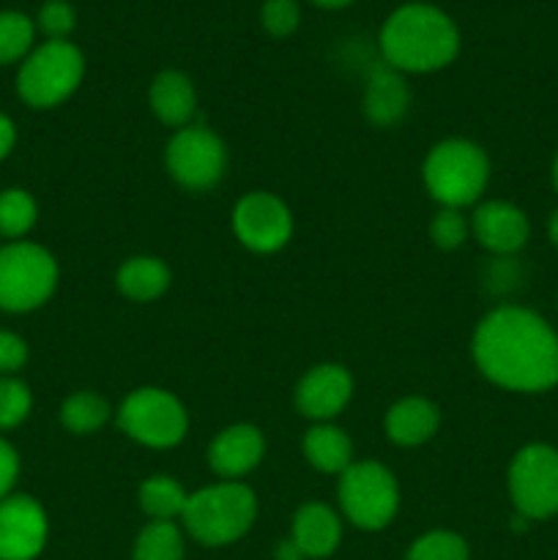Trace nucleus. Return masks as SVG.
Listing matches in <instances>:
<instances>
[{"label": "nucleus", "instance_id": "obj_1", "mask_svg": "<svg viewBox=\"0 0 558 560\" xmlns=\"http://www.w3.org/2000/svg\"><path fill=\"white\" fill-rule=\"evenodd\" d=\"M474 361L509 392H547L558 383V334L536 312L501 306L476 326Z\"/></svg>", "mask_w": 558, "mask_h": 560}, {"label": "nucleus", "instance_id": "obj_2", "mask_svg": "<svg viewBox=\"0 0 558 560\" xmlns=\"http://www.w3.org/2000/svg\"><path fill=\"white\" fill-rule=\"evenodd\" d=\"M383 63L410 74H427L452 63L460 52V31L452 16L432 3H405L381 27Z\"/></svg>", "mask_w": 558, "mask_h": 560}, {"label": "nucleus", "instance_id": "obj_3", "mask_svg": "<svg viewBox=\"0 0 558 560\" xmlns=\"http://www.w3.org/2000/svg\"><path fill=\"white\" fill-rule=\"evenodd\" d=\"M257 517L255 492L239 481L206 487L189 495L184 509L186 534L206 547H224L239 541Z\"/></svg>", "mask_w": 558, "mask_h": 560}, {"label": "nucleus", "instance_id": "obj_4", "mask_svg": "<svg viewBox=\"0 0 558 560\" xmlns=\"http://www.w3.org/2000/svg\"><path fill=\"white\" fill-rule=\"evenodd\" d=\"M427 191L443 208H465L479 200L490 178L487 153L470 140H443L427 153L421 167Z\"/></svg>", "mask_w": 558, "mask_h": 560}, {"label": "nucleus", "instance_id": "obj_5", "mask_svg": "<svg viewBox=\"0 0 558 560\" xmlns=\"http://www.w3.org/2000/svg\"><path fill=\"white\" fill-rule=\"evenodd\" d=\"M85 58L71 42H47L33 49L16 74L22 102L36 109L58 107L80 88Z\"/></svg>", "mask_w": 558, "mask_h": 560}, {"label": "nucleus", "instance_id": "obj_6", "mask_svg": "<svg viewBox=\"0 0 558 560\" xmlns=\"http://www.w3.org/2000/svg\"><path fill=\"white\" fill-rule=\"evenodd\" d=\"M55 284L58 262L44 246L14 241L0 249V310H38L55 293Z\"/></svg>", "mask_w": 558, "mask_h": 560}, {"label": "nucleus", "instance_id": "obj_7", "mask_svg": "<svg viewBox=\"0 0 558 560\" xmlns=\"http://www.w3.org/2000/svg\"><path fill=\"white\" fill-rule=\"evenodd\" d=\"M339 506L361 530H381L399 509L397 479L381 463H353L339 474Z\"/></svg>", "mask_w": 558, "mask_h": 560}, {"label": "nucleus", "instance_id": "obj_8", "mask_svg": "<svg viewBox=\"0 0 558 560\" xmlns=\"http://www.w3.org/2000/svg\"><path fill=\"white\" fill-rule=\"evenodd\" d=\"M118 427L142 446L170 448L184 441L189 416L181 399L164 388H137L120 405Z\"/></svg>", "mask_w": 558, "mask_h": 560}, {"label": "nucleus", "instance_id": "obj_9", "mask_svg": "<svg viewBox=\"0 0 558 560\" xmlns=\"http://www.w3.org/2000/svg\"><path fill=\"white\" fill-rule=\"evenodd\" d=\"M509 495L523 520L558 514V452L550 446H525L509 465Z\"/></svg>", "mask_w": 558, "mask_h": 560}, {"label": "nucleus", "instance_id": "obj_10", "mask_svg": "<svg viewBox=\"0 0 558 560\" xmlns=\"http://www.w3.org/2000/svg\"><path fill=\"white\" fill-rule=\"evenodd\" d=\"M164 162L175 184L189 191H208L224 178L228 151L211 129L191 124L175 131L164 151Z\"/></svg>", "mask_w": 558, "mask_h": 560}, {"label": "nucleus", "instance_id": "obj_11", "mask_svg": "<svg viewBox=\"0 0 558 560\" xmlns=\"http://www.w3.org/2000/svg\"><path fill=\"white\" fill-rule=\"evenodd\" d=\"M233 230L235 238L246 249L268 255V252L282 249L290 241L293 217L279 197L268 195V191H249L235 202Z\"/></svg>", "mask_w": 558, "mask_h": 560}, {"label": "nucleus", "instance_id": "obj_12", "mask_svg": "<svg viewBox=\"0 0 558 560\" xmlns=\"http://www.w3.org/2000/svg\"><path fill=\"white\" fill-rule=\"evenodd\" d=\"M47 514L31 495L0 501V560H33L47 545Z\"/></svg>", "mask_w": 558, "mask_h": 560}, {"label": "nucleus", "instance_id": "obj_13", "mask_svg": "<svg viewBox=\"0 0 558 560\" xmlns=\"http://www.w3.org/2000/svg\"><path fill=\"white\" fill-rule=\"evenodd\" d=\"M353 397V377L339 364H317L295 386V408L301 416L326 424L345 410Z\"/></svg>", "mask_w": 558, "mask_h": 560}, {"label": "nucleus", "instance_id": "obj_14", "mask_svg": "<svg viewBox=\"0 0 558 560\" xmlns=\"http://www.w3.org/2000/svg\"><path fill=\"white\" fill-rule=\"evenodd\" d=\"M470 228L479 244L496 255H512L528 241V219L512 202H481L470 219Z\"/></svg>", "mask_w": 558, "mask_h": 560}, {"label": "nucleus", "instance_id": "obj_15", "mask_svg": "<svg viewBox=\"0 0 558 560\" xmlns=\"http://www.w3.org/2000/svg\"><path fill=\"white\" fill-rule=\"evenodd\" d=\"M266 454L263 432L252 424H235L219 432L217 441L208 446V465L222 479H239L255 470Z\"/></svg>", "mask_w": 558, "mask_h": 560}, {"label": "nucleus", "instance_id": "obj_16", "mask_svg": "<svg viewBox=\"0 0 558 560\" xmlns=\"http://www.w3.org/2000/svg\"><path fill=\"white\" fill-rule=\"evenodd\" d=\"M364 115L375 126H394L405 118L410 104V91L405 85L403 71L388 63H377L367 77Z\"/></svg>", "mask_w": 558, "mask_h": 560}, {"label": "nucleus", "instance_id": "obj_17", "mask_svg": "<svg viewBox=\"0 0 558 560\" xmlns=\"http://www.w3.org/2000/svg\"><path fill=\"white\" fill-rule=\"evenodd\" d=\"M339 539H342V523L326 503H306L295 512L290 541L304 558H328L339 547Z\"/></svg>", "mask_w": 558, "mask_h": 560}, {"label": "nucleus", "instance_id": "obj_18", "mask_svg": "<svg viewBox=\"0 0 558 560\" xmlns=\"http://www.w3.org/2000/svg\"><path fill=\"white\" fill-rule=\"evenodd\" d=\"M441 424V410L425 397H405L386 413V435L397 446H421Z\"/></svg>", "mask_w": 558, "mask_h": 560}, {"label": "nucleus", "instance_id": "obj_19", "mask_svg": "<svg viewBox=\"0 0 558 560\" xmlns=\"http://www.w3.org/2000/svg\"><path fill=\"white\" fill-rule=\"evenodd\" d=\"M151 109L162 124L184 129L197 113V91L184 71H159L151 85Z\"/></svg>", "mask_w": 558, "mask_h": 560}, {"label": "nucleus", "instance_id": "obj_20", "mask_svg": "<svg viewBox=\"0 0 558 560\" xmlns=\"http://www.w3.org/2000/svg\"><path fill=\"white\" fill-rule=\"evenodd\" d=\"M304 454L321 474H345L353 465V443L334 424L312 427L304 435Z\"/></svg>", "mask_w": 558, "mask_h": 560}, {"label": "nucleus", "instance_id": "obj_21", "mask_svg": "<svg viewBox=\"0 0 558 560\" xmlns=\"http://www.w3.org/2000/svg\"><path fill=\"white\" fill-rule=\"evenodd\" d=\"M118 290L131 301H153L170 288V268L159 257H131L118 268Z\"/></svg>", "mask_w": 558, "mask_h": 560}, {"label": "nucleus", "instance_id": "obj_22", "mask_svg": "<svg viewBox=\"0 0 558 560\" xmlns=\"http://www.w3.org/2000/svg\"><path fill=\"white\" fill-rule=\"evenodd\" d=\"M189 495L184 487L170 476H151L140 487V509L153 523H173L175 517H184V509Z\"/></svg>", "mask_w": 558, "mask_h": 560}, {"label": "nucleus", "instance_id": "obj_23", "mask_svg": "<svg viewBox=\"0 0 558 560\" xmlns=\"http://www.w3.org/2000/svg\"><path fill=\"white\" fill-rule=\"evenodd\" d=\"M109 419V405L107 399L98 397L93 392L71 394L60 408V421L69 432L74 435H91V432L102 430Z\"/></svg>", "mask_w": 558, "mask_h": 560}, {"label": "nucleus", "instance_id": "obj_24", "mask_svg": "<svg viewBox=\"0 0 558 560\" xmlns=\"http://www.w3.org/2000/svg\"><path fill=\"white\" fill-rule=\"evenodd\" d=\"M131 560H184V534L175 523H148L137 536Z\"/></svg>", "mask_w": 558, "mask_h": 560}, {"label": "nucleus", "instance_id": "obj_25", "mask_svg": "<svg viewBox=\"0 0 558 560\" xmlns=\"http://www.w3.org/2000/svg\"><path fill=\"white\" fill-rule=\"evenodd\" d=\"M36 38V25L22 11H0V66L27 58Z\"/></svg>", "mask_w": 558, "mask_h": 560}, {"label": "nucleus", "instance_id": "obj_26", "mask_svg": "<svg viewBox=\"0 0 558 560\" xmlns=\"http://www.w3.org/2000/svg\"><path fill=\"white\" fill-rule=\"evenodd\" d=\"M36 217V200L25 189L0 191V235H5V238H22V235L33 230Z\"/></svg>", "mask_w": 558, "mask_h": 560}, {"label": "nucleus", "instance_id": "obj_27", "mask_svg": "<svg viewBox=\"0 0 558 560\" xmlns=\"http://www.w3.org/2000/svg\"><path fill=\"white\" fill-rule=\"evenodd\" d=\"M405 560H470V550L452 530H430L410 545Z\"/></svg>", "mask_w": 558, "mask_h": 560}, {"label": "nucleus", "instance_id": "obj_28", "mask_svg": "<svg viewBox=\"0 0 558 560\" xmlns=\"http://www.w3.org/2000/svg\"><path fill=\"white\" fill-rule=\"evenodd\" d=\"M31 388L16 377H0V430H14L31 413Z\"/></svg>", "mask_w": 558, "mask_h": 560}, {"label": "nucleus", "instance_id": "obj_29", "mask_svg": "<svg viewBox=\"0 0 558 560\" xmlns=\"http://www.w3.org/2000/svg\"><path fill=\"white\" fill-rule=\"evenodd\" d=\"M430 238L438 249H460L465 244V238H468V222H465V217L457 208H443L432 219Z\"/></svg>", "mask_w": 558, "mask_h": 560}, {"label": "nucleus", "instance_id": "obj_30", "mask_svg": "<svg viewBox=\"0 0 558 560\" xmlns=\"http://www.w3.org/2000/svg\"><path fill=\"white\" fill-rule=\"evenodd\" d=\"M77 14L69 0H47L38 9V27L49 42H69V33L74 31Z\"/></svg>", "mask_w": 558, "mask_h": 560}, {"label": "nucleus", "instance_id": "obj_31", "mask_svg": "<svg viewBox=\"0 0 558 560\" xmlns=\"http://www.w3.org/2000/svg\"><path fill=\"white\" fill-rule=\"evenodd\" d=\"M260 22L274 38L293 36L301 25V9L295 0H266L260 9Z\"/></svg>", "mask_w": 558, "mask_h": 560}, {"label": "nucleus", "instance_id": "obj_32", "mask_svg": "<svg viewBox=\"0 0 558 560\" xmlns=\"http://www.w3.org/2000/svg\"><path fill=\"white\" fill-rule=\"evenodd\" d=\"M27 361V345L25 339L16 337L11 331H0V375H11V372L22 370Z\"/></svg>", "mask_w": 558, "mask_h": 560}, {"label": "nucleus", "instance_id": "obj_33", "mask_svg": "<svg viewBox=\"0 0 558 560\" xmlns=\"http://www.w3.org/2000/svg\"><path fill=\"white\" fill-rule=\"evenodd\" d=\"M16 476H20V457H16L14 448L0 438V501L9 498Z\"/></svg>", "mask_w": 558, "mask_h": 560}, {"label": "nucleus", "instance_id": "obj_34", "mask_svg": "<svg viewBox=\"0 0 558 560\" xmlns=\"http://www.w3.org/2000/svg\"><path fill=\"white\" fill-rule=\"evenodd\" d=\"M14 142H16L14 124H11V118H5V115L0 113V162L9 156L11 148H14Z\"/></svg>", "mask_w": 558, "mask_h": 560}, {"label": "nucleus", "instance_id": "obj_35", "mask_svg": "<svg viewBox=\"0 0 558 560\" xmlns=\"http://www.w3.org/2000/svg\"><path fill=\"white\" fill-rule=\"evenodd\" d=\"M310 3H315L317 9L337 11V9H345V5H350V3H353V0H310Z\"/></svg>", "mask_w": 558, "mask_h": 560}, {"label": "nucleus", "instance_id": "obj_36", "mask_svg": "<svg viewBox=\"0 0 558 560\" xmlns=\"http://www.w3.org/2000/svg\"><path fill=\"white\" fill-rule=\"evenodd\" d=\"M547 233H550V241L558 246V211H553L550 224H547Z\"/></svg>", "mask_w": 558, "mask_h": 560}, {"label": "nucleus", "instance_id": "obj_37", "mask_svg": "<svg viewBox=\"0 0 558 560\" xmlns=\"http://www.w3.org/2000/svg\"><path fill=\"white\" fill-rule=\"evenodd\" d=\"M553 186L558 191V153H556V162H553Z\"/></svg>", "mask_w": 558, "mask_h": 560}]
</instances>
